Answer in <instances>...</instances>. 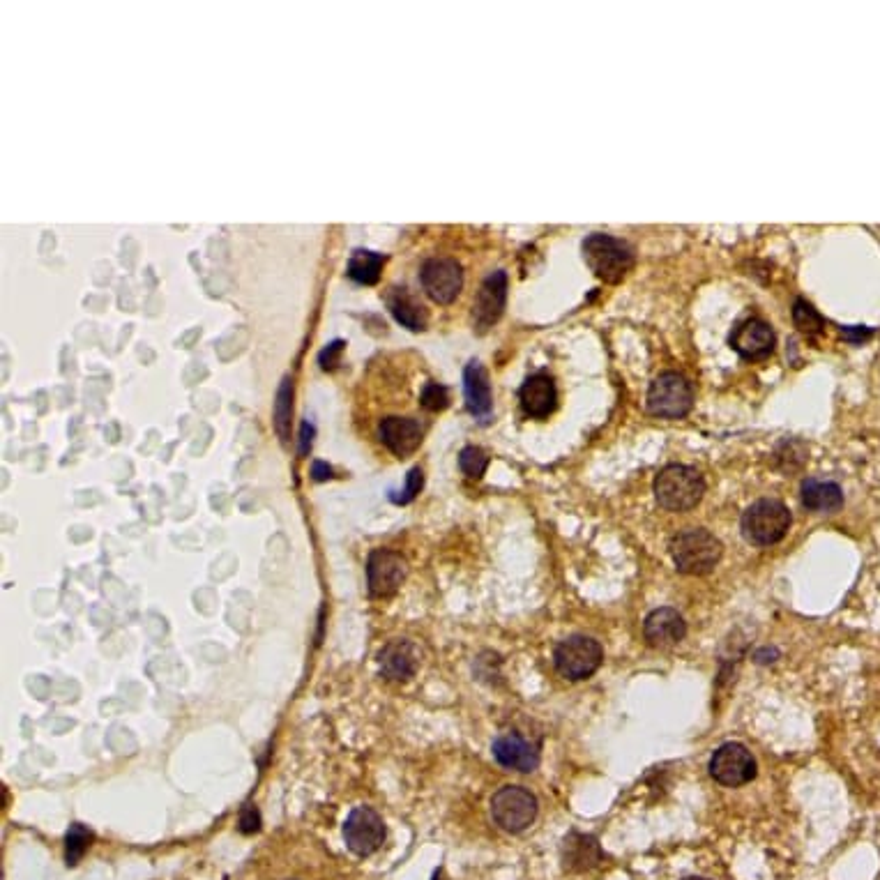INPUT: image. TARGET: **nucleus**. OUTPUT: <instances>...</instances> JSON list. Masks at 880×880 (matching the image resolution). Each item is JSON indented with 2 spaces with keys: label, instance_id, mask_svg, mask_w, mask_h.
<instances>
[{
  "label": "nucleus",
  "instance_id": "obj_1",
  "mask_svg": "<svg viewBox=\"0 0 880 880\" xmlns=\"http://www.w3.org/2000/svg\"><path fill=\"white\" fill-rule=\"evenodd\" d=\"M583 261L604 284H620L634 268V249L613 235L593 233L581 245Z\"/></svg>",
  "mask_w": 880,
  "mask_h": 880
},
{
  "label": "nucleus",
  "instance_id": "obj_2",
  "mask_svg": "<svg viewBox=\"0 0 880 880\" xmlns=\"http://www.w3.org/2000/svg\"><path fill=\"white\" fill-rule=\"evenodd\" d=\"M669 549L678 572L689 576L710 574L724 553L722 542L705 528L682 530L673 537Z\"/></svg>",
  "mask_w": 880,
  "mask_h": 880
},
{
  "label": "nucleus",
  "instance_id": "obj_3",
  "mask_svg": "<svg viewBox=\"0 0 880 880\" xmlns=\"http://www.w3.org/2000/svg\"><path fill=\"white\" fill-rule=\"evenodd\" d=\"M703 493V475L692 466L671 464L659 470V475L655 477V498L669 512L692 510V507L701 503Z\"/></svg>",
  "mask_w": 880,
  "mask_h": 880
},
{
  "label": "nucleus",
  "instance_id": "obj_4",
  "mask_svg": "<svg viewBox=\"0 0 880 880\" xmlns=\"http://www.w3.org/2000/svg\"><path fill=\"white\" fill-rule=\"evenodd\" d=\"M791 521V510L781 500L763 498L742 514V535L754 546H772L784 540Z\"/></svg>",
  "mask_w": 880,
  "mask_h": 880
},
{
  "label": "nucleus",
  "instance_id": "obj_5",
  "mask_svg": "<svg viewBox=\"0 0 880 880\" xmlns=\"http://www.w3.org/2000/svg\"><path fill=\"white\" fill-rule=\"evenodd\" d=\"M648 413L664 420H680L694 406V388L678 371H664L650 383L646 397Z\"/></svg>",
  "mask_w": 880,
  "mask_h": 880
},
{
  "label": "nucleus",
  "instance_id": "obj_6",
  "mask_svg": "<svg viewBox=\"0 0 880 880\" xmlns=\"http://www.w3.org/2000/svg\"><path fill=\"white\" fill-rule=\"evenodd\" d=\"M537 798L523 786H503L491 798V818L500 830L519 834L537 818Z\"/></svg>",
  "mask_w": 880,
  "mask_h": 880
},
{
  "label": "nucleus",
  "instance_id": "obj_7",
  "mask_svg": "<svg viewBox=\"0 0 880 880\" xmlns=\"http://www.w3.org/2000/svg\"><path fill=\"white\" fill-rule=\"evenodd\" d=\"M604 650L595 639L590 636H570V639L560 641L556 650H553V664L556 671L563 678L579 682L593 675L599 666H602Z\"/></svg>",
  "mask_w": 880,
  "mask_h": 880
},
{
  "label": "nucleus",
  "instance_id": "obj_8",
  "mask_svg": "<svg viewBox=\"0 0 880 880\" xmlns=\"http://www.w3.org/2000/svg\"><path fill=\"white\" fill-rule=\"evenodd\" d=\"M710 775L726 788H740L756 777V761L740 742H726L710 758Z\"/></svg>",
  "mask_w": 880,
  "mask_h": 880
},
{
  "label": "nucleus",
  "instance_id": "obj_9",
  "mask_svg": "<svg viewBox=\"0 0 880 880\" xmlns=\"http://www.w3.org/2000/svg\"><path fill=\"white\" fill-rule=\"evenodd\" d=\"M420 284L424 293L438 305H452L464 288V272L454 259H427L420 268Z\"/></svg>",
  "mask_w": 880,
  "mask_h": 880
},
{
  "label": "nucleus",
  "instance_id": "obj_10",
  "mask_svg": "<svg viewBox=\"0 0 880 880\" xmlns=\"http://www.w3.org/2000/svg\"><path fill=\"white\" fill-rule=\"evenodd\" d=\"M408 563L404 556L390 549H376L367 560V586L374 599H388L406 581Z\"/></svg>",
  "mask_w": 880,
  "mask_h": 880
},
{
  "label": "nucleus",
  "instance_id": "obj_11",
  "mask_svg": "<svg viewBox=\"0 0 880 880\" xmlns=\"http://www.w3.org/2000/svg\"><path fill=\"white\" fill-rule=\"evenodd\" d=\"M348 851L358 857L374 855L385 841V823L371 807H355L344 823Z\"/></svg>",
  "mask_w": 880,
  "mask_h": 880
},
{
  "label": "nucleus",
  "instance_id": "obj_12",
  "mask_svg": "<svg viewBox=\"0 0 880 880\" xmlns=\"http://www.w3.org/2000/svg\"><path fill=\"white\" fill-rule=\"evenodd\" d=\"M493 758L507 770L533 772L540 765V742L517 731H505L493 740Z\"/></svg>",
  "mask_w": 880,
  "mask_h": 880
},
{
  "label": "nucleus",
  "instance_id": "obj_13",
  "mask_svg": "<svg viewBox=\"0 0 880 880\" xmlns=\"http://www.w3.org/2000/svg\"><path fill=\"white\" fill-rule=\"evenodd\" d=\"M728 344L740 358L745 360H763L775 351V332L772 325L765 323L763 318H745L735 325Z\"/></svg>",
  "mask_w": 880,
  "mask_h": 880
},
{
  "label": "nucleus",
  "instance_id": "obj_14",
  "mask_svg": "<svg viewBox=\"0 0 880 880\" xmlns=\"http://www.w3.org/2000/svg\"><path fill=\"white\" fill-rule=\"evenodd\" d=\"M507 300V275L503 270L491 272L484 279L480 291L475 295L473 302V325L477 332H487L493 323H498V318L505 311Z\"/></svg>",
  "mask_w": 880,
  "mask_h": 880
},
{
  "label": "nucleus",
  "instance_id": "obj_15",
  "mask_svg": "<svg viewBox=\"0 0 880 880\" xmlns=\"http://www.w3.org/2000/svg\"><path fill=\"white\" fill-rule=\"evenodd\" d=\"M378 438L394 457H411L422 443V424L415 417L388 415L378 422Z\"/></svg>",
  "mask_w": 880,
  "mask_h": 880
},
{
  "label": "nucleus",
  "instance_id": "obj_16",
  "mask_svg": "<svg viewBox=\"0 0 880 880\" xmlns=\"http://www.w3.org/2000/svg\"><path fill=\"white\" fill-rule=\"evenodd\" d=\"M519 401L523 413L533 420H544L549 417L558 406V388L553 383V378L549 374H533L526 378V383L521 385L519 390Z\"/></svg>",
  "mask_w": 880,
  "mask_h": 880
},
{
  "label": "nucleus",
  "instance_id": "obj_17",
  "mask_svg": "<svg viewBox=\"0 0 880 880\" xmlns=\"http://www.w3.org/2000/svg\"><path fill=\"white\" fill-rule=\"evenodd\" d=\"M643 636L652 648H669L687 636V622L671 606L655 609L643 622Z\"/></svg>",
  "mask_w": 880,
  "mask_h": 880
},
{
  "label": "nucleus",
  "instance_id": "obj_18",
  "mask_svg": "<svg viewBox=\"0 0 880 880\" xmlns=\"http://www.w3.org/2000/svg\"><path fill=\"white\" fill-rule=\"evenodd\" d=\"M378 664H381L383 678H388L392 682H406L413 678L417 666H420V650H417L411 641L394 639L381 650Z\"/></svg>",
  "mask_w": 880,
  "mask_h": 880
},
{
  "label": "nucleus",
  "instance_id": "obj_19",
  "mask_svg": "<svg viewBox=\"0 0 880 880\" xmlns=\"http://www.w3.org/2000/svg\"><path fill=\"white\" fill-rule=\"evenodd\" d=\"M464 392H466V404L468 411L475 417H489L493 397H491V383L487 369L482 367L477 360H470L464 369Z\"/></svg>",
  "mask_w": 880,
  "mask_h": 880
},
{
  "label": "nucleus",
  "instance_id": "obj_20",
  "mask_svg": "<svg viewBox=\"0 0 880 880\" xmlns=\"http://www.w3.org/2000/svg\"><path fill=\"white\" fill-rule=\"evenodd\" d=\"M604 860L602 848L590 834L570 832L563 846V864L567 871H588Z\"/></svg>",
  "mask_w": 880,
  "mask_h": 880
},
{
  "label": "nucleus",
  "instance_id": "obj_21",
  "mask_svg": "<svg viewBox=\"0 0 880 880\" xmlns=\"http://www.w3.org/2000/svg\"><path fill=\"white\" fill-rule=\"evenodd\" d=\"M800 491H802L800 493L802 505L811 512L832 514L841 510V505H844V491H841L839 484L832 480H816V477H809V480L802 482Z\"/></svg>",
  "mask_w": 880,
  "mask_h": 880
},
{
  "label": "nucleus",
  "instance_id": "obj_22",
  "mask_svg": "<svg viewBox=\"0 0 880 880\" xmlns=\"http://www.w3.org/2000/svg\"><path fill=\"white\" fill-rule=\"evenodd\" d=\"M388 300V307L392 311V316L404 325V328L413 330V332H422L427 328V311L417 302L408 288H392V291L385 295Z\"/></svg>",
  "mask_w": 880,
  "mask_h": 880
},
{
  "label": "nucleus",
  "instance_id": "obj_23",
  "mask_svg": "<svg viewBox=\"0 0 880 880\" xmlns=\"http://www.w3.org/2000/svg\"><path fill=\"white\" fill-rule=\"evenodd\" d=\"M383 254L378 252H369V249H355L351 261H348V277L353 282L364 284V286H374L381 279V270H383Z\"/></svg>",
  "mask_w": 880,
  "mask_h": 880
},
{
  "label": "nucleus",
  "instance_id": "obj_24",
  "mask_svg": "<svg viewBox=\"0 0 880 880\" xmlns=\"http://www.w3.org/2000/svg\"><path fill=\"white\" fill-rule=\"evenodd\" d=\"M291 411H293V383L291 378H284L282 385L277 390L275 401V431L282 438V443H288L291 436Z\"/></svg>",
  "mask_w": 880,
  "mask_h": 880
},
{
  "label": "nucleus",
  "instance_id": "obj_25",
  "mask_svg": "<svg viewBox=\"0 0 880 880\" xmlns=\"http://www.w3.org/2000/svg\"><path fill=\"white\" fill-rule=\"evenodd\" d=\"M95 834L90 832L83 823H72L65 834V862L67 867H77L81 857L86 855L88 846L93 844Z\"/></svg>",
  "mask_w": 880,
  "mask_h": 880
},
{
  "label": "nucleus",
  "instance_id": "obj_26",
  "mask_svg": "<svg viewBox=\"0 0 880 880\" xmlns=\"http://www.w3.org/2000/svg\"><path fill=\"white\" fill-rule=\"evenodd\" d=\"M793 323L795 328L807 337H816L825 330V318L804 298H798L793 302Z\"/></svg>",
  "mask_w": 880,
  "mask_h": 880
},
{
  "label": "nucleus",
  "instance_id": "obj_27",
  "mask_svg": "<svg viewBox=\"0 0 880 880\" xmlns=\"http://www.w3.org/2000/svg\"><path fill=\"white\" fill-rule=\"evenodd\" d=\"M459 468L464 470V475L473 477V480H480L489 468V454L484 452L482 447L468 445L459 454Z\"/></svg>",
  "mask_w": 880,
  "mask_h": 880
},
{
  "label": "nucleus",
  "instance_id": "obj_28",
  "mask_svg": "<svg viewBox=\"0 0 880 880\" xmlns=\"http://www.w3.org/2000/svg\"><path fill=\"white\" fill-rule=\"evenodd\" d=\"M420 404L431 413L445 411V408L450 406V392H447L445 385L429 381L420 392Z\"/></svg>",
  "mask_w": 880,
  "mask_h": 880
},
{
  "label": "nucleus",
  "instance_id": "obj_29",
  "mask_svg": "<svg viewBox=\"0 0 880 880\" xmlns=\"http://www.w3.org/2000/svg\"><path fill=\"white\" fill-rule=\"evenodd\" d=\"M422 484H424L422 468H413L406 477V487L401 491H390V500L394 505H408L417 493L422 491Z\"/></svg>",
  "mask_w": 880,
  "mask_h": 880
},
{
  "label": "nucleus",
  "instance_id": "obj_30",
  "mask_svg": "<svg viewBox=\"0 0 880 880\" xmlns=\"http://www.w3.org/2000/svg\"><path fill=\"white\" fill-rule=\"evenodd\" d=\"M240 832L242 834H254V832H259V828H261V814H259V809L254 807V804H247L245 809H242V814H240Z\"/></svg>",
  "mask_w": 880,
  "mask_h": 880
},
{
  "label": "nucleus",
  "instance_id": "obj_31",
  "mask_svg": "<svg viewBox=\"0 0 880 880\" xmlns=\"http://www.w3.org/2000/svg\"><path fill=\"white\" fill-rule=\"evenodd\" d=\"M344 341L341 339H335L332 341V344H328L321 351V355H318V362H321V367L323 369H335V364H339V355H341V351H344Z\"/></svg>",
  "mask_w": 880,
  "mask_h": 880
},
{
  "label": "nucleus",
  "instance_id": "obj_32",
  "mask_svg": "<svg viewBox=\"0 0 880 880\" xmlns=\"http://www.w3.org/2000/svg\"><path fill=\"white\" fill-rule=\"evenodd\" d=\"M871 335H874V330L864 328V325H851V328H841V337H844L846 341H851V344H864V341L871 339Z\"/></svg>",
  "mask_w": 880,
  "mask_h": 880
},
{
  "label": "nucleus",
  "instance_id": "obj_33",
  "mask_svg": "<svg viewBox=\"0 0 880 880\" xmlns=\"http://www.w3.org/2000/svg\"><path fill=\"white\" fill-rule=\"evenodd\" d=\"M314 436H316L314 424H311L309 420L302 422V427H300V457H307L309 450H311V443H314Z\"/></svg>",
  "mask_w": 880,
  "mask_h": 880
},
{
  "label": "nucleus",
  "instance_id": "obj_34",
  "mask_svg": "<svg viewBox=\"0 0 880 880\" xmlns=\"http://www.w3.org/2000/svg\"><path fill=\"white\" fill-rule=\"evenodd\" d=\"M311 477H314L316 482L332 480V468L325 464V461H314V464H311Z\"/></svg>",
  "mask_w": 880,
  "mask_h": 880
},
{
  "label": "nucleus",
  "instance_id": "obj_35",
  "mask_svg": "<svg viewBox=\"0 0 880 880\" xmlns=\"http://www.w3.org/2000/svg\"><path fill=\"white\" fill-rule=\"evenodd\" d=\"M434 880H447V878H445V871H443V869H438L436 874H434Z\"/></svg>",
  "mask_w": 880,
  "mask_h": 880
},
{
  "label": "nucleus",
  "instance_id": "obj_36",
  "mask_svg": "<svg viewBox=\"0 0 880 880\" xmlns=\"http://www.w3.org/2000/svg\"><path fill=\"white\" fill-rule=\"evenodd\" d=\"M685 880H708V878H699V876H692V878H685Z\"/></svg>",
  "mask_w": 880,
  "mask_h": 880
}]
</instances>
